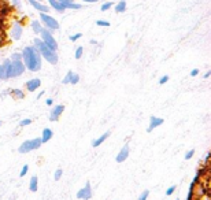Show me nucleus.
<instances>
[{
  "label": "nucleus",
  "mask_w": 211,
  "mask_h": 200,
  "mask_svg": "<svg viewBox=\"0 0 211 200\" xmlns=\"http://www.w3.org/2000/svg\"><path fill=\"white\" fill-rule=\"evenodd\" d=\"M63 7H65V10H81L82 5L78 4V3H66V4H63Z\"/></svg>",
  "instance_id": "obj_22"
},
{
  "label": "nucleus",
  "mask_w": 211,
  "mask_h": 200,
  "mask_svg": "<svg viewBox=\"0 0 211 200\" xmlns=\"http://www.w3.org/2000/svg\"><path fill=\"white\" fill-rule=\"evenodd\" d=\"M199 75V70L197 68H193V70L191 71V77H197Z\"/></svg>",
  "instance_id": "obj_41"
},
{
  "label": "nucleus",
  "mask_w": 211,
  "mask_h": 200,
  "mask_svg": "<svg viewBox=\"0 0 211 200\" xmlns=\"http://www.w3.org/2000/svg\"><path fill=\"white\" fill-rule=\"evenodd\" d=\"M90 197H92V188H90V182H86L84 188H81L77 192V199L89 200Z\"/></svg>",
  "instance_id": "obj_9"
},
{
  "label": "nucleus",
  "mask_w": 211,
  "mask_h": 200,
  "mask_svg": "<svg viewBox=\"0 0 211 200\" xmlns=\"http://www.w3.org/2000/svg\"><path fill=\"white\" fill-rule=\"evenodd\" d=\"M26 67L22 63V60H11V66H10V78H16L21 77L25 73Z\"/></svg>",
  "instance_id": "obj_6"
},
{
  "label": "nucleus",
  "mask_w": 211,
  "mask_h": 200,
  "mask_svg": "<svg viewBox=\"0 0 211 200\" xmlns=\"http://www.w3.org/2000/svg\"><path fill=\"white\" fill-rule=\"evenodd\" d=\"M78 82H79V74L73 73V77H71V79H70V84L76 85V84H78Z\"/></svg>",
  "instance_id": "obj_26"
},
{
  "label": "nucleus",
  "mask_w": 211,
  "mask_h": 200,
  "mask_svg": "<svg viewBox=\"0 0 211 200\" xmlns=\"http://www.w3.org/2000/svg\"><path fill=\"white\" fill-rule=\"evenodd\" d=\"M40 40L43 41V43L45 44L48 48H51L52 51H58V43H56V40L54 38L52 33L49 32V30H47L45 27H43V30H41V33H40Z\"/></svg>",
  "instance_id": "obj_5"
},
{
  "label": "nucleus",
  "mask_w": 211,
  "mask_h": 200,
  "mask_svg": "<svg viewBox=\"0 0 211 200\" xmlns=\"http://www.w3.org/2000/svg\"><path fill=\"white\" fill-rule=\"evenodd\" d=\"M23 34V27H22V23H19L18 21H14L12 25H11L10 29V37L12 38L14 41H19Z\"/></svg>",
  "instance_id": "obj_7"
},
{
  "label": "nucleus",
  "mask_w": 211,
  "mask_h": 200,
  "mask_svg": "<svg viewBox=\"0 0 211 200\" xmlns=\"http://www.w3.org/2000/svg\"><path fill=\"white\" fill-rule=\"evenodd\" d=\"M82 2H86V3H95V2H97V0H82Z\"/></svg>",
  "instance_id": "obj_47"
},
{
  "label": "nucleus",
  "mask_w": 211,
  "mask_h": 200,
  "mask_svg": "<svg viewBox=\"0 0 211 200\" xmlns=\"http://www.w3.org/2000/svg\"><path fill=\"white\" fill-rule=\"evenodd\" d=\"M22 63L25 65L26 70L29 71H40L41 66H43V58H41L40 52L37 51L34 45H27L22 49Z\"/></svg>",
  "instance_id": "obj_1"
},
{
  "label": "nucleus",
  "mask_w": 211,
  "mask_h": 200,
  "mask_svg": "<svg viewBox=\"0 0 211 200\" xmlns=\"http://www.w3.org/2000/svg\"><path fill=\"white\" fill-rule=\"evenodd\" d=\"M58 2L63 5V4H66V3H74V0H58Z\"/></svg>",
  "instance_id": "obj_43"
},
{
  "label": "nucleus",
  "mask_w": 211,
  "mask_h": 200,
  "mask_svg": "<svg viewBox=\"0 0 211 200\" xmlns=\"http://www.w3.org/2000/svg\"><path fill=\"white\" fill-rule=\"evenodd\" d=\"M45 103H47V106H52V104H54V100H52V99H47Z\"/></svg>",
  "instance_id": "obj_44"
},
{
  "label": "nucleus",
  "mask_w": 211,
  "mask_h": 200,
  "mask_svg": "<svg viewBox=\"0 0 211 200\" xmlns=\"http://www.w3.org/2000/svg\"><path fill=\"white\" fill-rule=\"evenodd\" d=\"M193 155H195V149H189L188 152L185 153V159H186V160H189V159H191Z\"/></svg>",
  "instance_id": "obj_36"
},
{
  "label": "nucleus",
  "mask_w": 211,
  "mask_h": 200,
  "mask_svg": "<svg viewBox=\"0 0 211 200\" xmlns=\"http://www.w3.org/2000/svg\"><path fill=\"white\" fill-rule=\"evenodd\" d=\"M167 81H169V75H163V77H160V79H159V84L164 85Z\"/></svg>",
  "instance_id": "obj_38"
},
{
  "label": "nucleus",
  "mask_w": 211,
  "mask_h": 200,
  "mask_svg": "<svg viewBox=\"0 0 211 200\" xmlns=\"http://www.w3.org/2000/svg\"><path fill=\"white\" fill-rule=\"evenodd\" d=\"M71 77H73V71H69L67 74H66V77L62 79V84H70V79H71Z\"/></svg>",
  "instance_id": "obj_25"
},
{
  "label": "nucleus",
  "mask_w": 211,
  "mask_h": 200,
  "mask_svg": "<svg viewBox=\"0 0 211 200\" xmlns=\"http://www.w3.org/2000/svg\"><path fill=\"white\" fill-rule=\"evenodd\" d=\"M41 139L40 137H36V139H32V140H26L23 141L18 148V152L19 153H29L32 151H36L41 147Z\"/></svg>",
  "instance_id": "obj_3"
},
{
  "label": "nucleus",
  "mask_w": 211,
  "mask_h": 200,
  "mask_svg": "<svg viewBox=\"0 0 211 200\" xmlns=\"http://www.w3.org/2000/svg\"><path fill=\"white\" fill-rule=\"evenodd\" d=\"M175 189H177V186H175V185H171L170 188H167V191H166V196H171V195L175 192Z\"/></svg>",
  "instance_id": "obj_31"
},
{
  "label": "nucleus",
  "mask_w": 211,
  "mask_h": 200,
  "mask_svg": "<svg viewBox=\"0 0 211 200\" xmlns=\"http://www.w3.org/2000/svg\"><path fill=\"white\" fill-rule=\"evenodd\" d=\"M211 75V71L210 70H208V71H206V73H204V78H208V77H210Z\"/></svg>",
  "instance_id": "obj_45"
},
{
  "label": "nucleus",
  "mask_w": 211,
  "mask_h": 200,
  "mask_svg": "<svg viewBox=\"0 0 211 200\" xmlns=\"http://www.w3.org/2000/svg\"><path fill=\"white\" fill-rule=\"evenodd\" d=\"M62 174H63L62 169H58V170H56V171H55V174H54V180H55V181L60 180V177H62Z\"/></svg>",
  "instance_id": "obj_33"
},
{
  "label": "nucleus",
  "mask_w": 211,
  "mask_h": 200,
  "mask_svg": "<svg viewBox=\"0 0 211 200\" xmlns=\"http://www.w3.org/2000/svg\"><path fill=\"white\" fill-rule=\"evenodd\" d=\"M129 153H130V148H129V144H125L122 148H121L119 152H118L117 158H115L117 163H123V162H125L126 159L129 158Z\"/></svg>",
  "instance_id": "obj_10"
},
{
  "label": "nucleus",
  "mask_w": 211,
  "mask_h": 200,
  "mask_svg": "<svg viewBox=\"0 0 211 200\" xmlns=\"http://www.w3.org/2000/svg\"><path fill=\"white\" fill-rule=\"evenodd\" d=\"M82 52H84V48H82L81 45L77 47V48H76V54H74V58H76V59H79V58L82 56Z\"/></svg>",
  "instance_id": "obj_24"
},
{
  "label": "nucleus",
  "mask_w": 211,
  "mask_h": 200,
  "mask_svg": "<svg viewBox=\"0 0 211 200\" xmlns=\"http://www.w3.org/2000/svg\"><path fill=\"white\" fill-rule=\"evenodd\" d=\"M34 47L37 48V51L40 52L41 58H44L48 63H51V65H56L58 63V59H59V58H58L56 51H52L51 48H48L40 38H34Z\"/></svg>",
  "instance_id": "obj_2"
},
{
  "label": "nucleus",
  "mask_w": 211,
  "mask_h": 200,
  "mask_svg": "<svg viewBox=\"0 0 211 200\" xmlns=\"http://www.w3.org/2000/svg\"><path fill=\"white\" fill-rule=\"evenodd\" d=\"M32 123V119L30 118H25V119H22L21 122H19V126H27Z\"/></svg>",
  "instance_id": "obj_34"
},
{
  "label": "nucleus",
  "mask_w": 211,
  "mask_h": 200,
  "mask_svg": "<svg viewBox=\"0 0 211 200\" xmlns=\"http://www.w3.org/2000/svg\"><path fill=\"white\" fill-rule=\"evenodd\" d=\"M10 11H11V8L8 7V5H3L2 8H0V16H3V18H5V16L10 14Z\"/></svg>",
  "instance_id": "obj_23"
},
{
  "label": "nucleus",
  "mask_w": 211,
  "mask_h": 200,
  "mask_svg": "<svg viewBox=\"0 0 211 200\" xmlns=\"http://www.w3.org/2000/svg\"><path fill=\"white\" fill-rule=\"evenodd\" d=\"M0 81H2V75H0Z\"/></svg>",
  "instance_id": "obj_51"
},
{
  "label": "nucleus",
  "mask_w": 211,
  "mask_h": 200,
  "mask_svg": "<svg viewBox=\"0 0 211 200\" xmlns=\"http://www.w3.org/2000/svg\"><path fill=\"white\" fill-rule=\"evenodd\" d=\"M27 171H29V166H27V164H25V166H22L21 173H19V177H25V175L27 174Z\"/></svg>",
  "instance_id": "obj_30"
},
{
  "label": "nucleus",
  "mask_w": 211,
  "mask_h": 200,
  "mask_svg": "<svg viewBox=\"0 0 211 200\" xmlns=\"http://www.w3.org/2000/svg\"><path fill=\"white\" fill-rule=\"evenodd\" d=\"M126 10V2L125 0H121L115 4V12H123Z\"/></svg>",
  "instance_id": "obj_21"
},
{
  "label": "nucleus",
  "mask_w": 211,
  "mask_h": 200,
  "mask_svg": "<svg viewBox=\"0 0 211 200\" xmlns=\"http://www.w3.org/2000/svg\"><path fill=\"white\" fill-rule=\"evenodd\" d=\"M163 122H164L163 118H159V117H155V115H152V117L149 118V126H148L147 132H148V133H151L153 129H156L158 126H160Z\"/></svg>",
  "instance_id": "obj_14"
},
{
  "label": "nucleus",
  "mask_w": 211,
  "mask_h": 200,
  "mask_svg": "<svg viewBox=\"0 0 211 200\" xmlns=\"http://www.w3.org/2000/svg\"><path fill=\"white\" fill-rule=\"evenodd\" d=\"M4 21H5V18H3V16H0V30L4 27Z\"/></svg>",
  "instance_id": "obj_42"
},
{
  "label": "nucleus",
  "mask_w": 211,
  "mask_h": 200,
  "mask_svg": "<svg viewBox=\"0 0 211 200\" xmlns=\"http://www.w3.org/2000/svg\"><path fill=\"white\" fill-rule=\"evenodd\" d=\"M29 2V4L32 5L33 8H36V10L38 11V12H49V7L47 4H44V3L41 2H37V0H27Z\"/></svg>",
  "instance_id": "obj_13"
},
{
  "label": "nucleus",
  "mask_w": 211,
  "mask_h": 200,
  "mask_svg": "<svg viewBox=\"0 0 211 200\" xmlns=\"http://www.w3.org/2000/svg\"><path fill=\"white\" fill-rule=\"evenodd\" d=\"M82 37V34L81 33H76V34H73V36H70V41H77V40H79V38Z\"/></svg>",
  "instance_id": "obj_35"
},
{
  "label": "nucleus",
  "mask_w": 211,
  "mask_h": 200,
  "mask_svg": "<svg viewBox=\"0 0 211 200\" xmlns=\"http://www.w3.org/2000/svg\"><path fill=\"white\" fill-rule=\"evenodd\" d=\"M112 7V2H107V3H104L103 5H101V11H107V10H110V8Z\"/></svg>",
  "instance_id": "obj_32"
},
{
  "label": "nucleus",
  "mask_w": 211,
  "mask_h": 200,
  "mask_svg": "<svg viewBox=\"0 0 211 200\" xmlns=\"http://www.w3.org/2000/svg\"><path fill=\"white\" fill-rule=\"evenodd\" d=\"M177 200H180V199H177Z\"/></svg>",
  "instance_id": "obj_52"
},
{
  "label": "nucleus",
  "mask_w": 211,
  "mask_h": 200,
  "mask_svg": "<svg viewBox=\"0 0 211 200\" xmlns=\"http://www.w3.org/2000/svg\"><path fill=\"white\" fill-rule=\"evenodd\" d=\"M30 27H32V30L36 33V34H40L41 30H43V25H41V22L37 21V19H33V21L30 22Z\"/></svg>",
  "instance_id": "obj_17"
},
{
  "label": "nucleus",
  "mask_w": 211,
  "mask_h": 200,
  "mask_svg": "<svg viewBox=\"0 0 211 200\" xmlns=\"http://www.w3.org/2000/svg\"><path fill=\"white\" fill-rule=\"evenodd\" d=\"M8 95H10V89H7V90H4V92H2V95H0V97H2V99H4V97H7Z\"/></svg>",
  "instance_id": "obj_40"
},
{
  "label": "nucleus",
  "mask_w": 211,
  "mask_h": 200,
  "mask_svg": "<svg viewBox=\"0 0 211 200\" xmlns=\"http://www.w3.org/2000/svg\"><path fill=\"white\" fill-rule=\"evenodd\" d=\"M43 96H44V92H40V93H38V95H37V99H41V97H43Z\"/></svg>",
  "instance_id": "obj_46"
},
{
  "label": "nucleus",
  "mask_w": 211,
  "mask_h": 200,
  "mask_svg": "<svg viewBox=\"0 0 211 200\" xmlns=\"http://www.w3.org/2000/svg\"><path fill=\"white\" fill-rule=\"evenodd\" d=\"M90 44H97V41H96L95 38H92V40H90Z\"/></svg>",
  "instance_id": "obj_48"
},
{
  "label": "nucleus",
  "mask_w": 211,
  "mask_h": 200,
  "mask_svg": "<svg viewBox=\"0 0 211 200\" xmlns=\"http://www.w3.org/2000/svg\"><path fill=\"white\" fill-rule=\"evenodd\" d=\"M0 126H2V121H0Z\"/></svg>",
  "instance_id": "obj_49"
},
{
  "label": "nucleus",
  "mask_w": 211,
  "mask_h": 200,
  "mask_svg": "<svg viewBox=\"0 0 211 200\" xmlns=\"http://www.w3.org/2000/svg\"><path fill=\"white\" fill-rule=\"evenodd\" d=\"M48 3H49V7H52L56 12H65V7L58 0H48Z\"/></svg>",
  "instance_id": "obj_18"
},
{
  "label": "nucleus",
  "mask_w": 211,
  "mask_h": 200,
  "mask_svg": "<svg viewBox=\"0 0 211 200\" xmlns=\"http://www.w3.org/2000/svg\"><path fill=\"white\" fill-rule=\"evenodd\" d=\"M37 2H43V0H37Z\"/></svg>",
  "instance_id": "obj_50"
},
{
  "label": "nucleus",
  "mask_w": 211,
  "mask_h": 200,
  "mask_svg": "<svg viewBox=\"0 0 211 200\" xmlns=\"http://www.w3.org/2000/svg\"><path fill=\"white\" fill-rule=\"evenodd\" d=\"M10 95L12 96L15 100H22V99H25V92L22 89H10Z\"/></svg>",
  "instance_id": "obj_19"
},
{
  "label": "nucleus",
  "mask_w": 211,
  "mask_h": 200,
  "mask_svg": "<svg viewBox=\"0 0 211 200\" xmlns=\"http://www.w3.org/2000/svg\"><path fill=\"white\" fill-rule=\"evenodd\" d=\"M12 7L19 10L21 8V0H12Z\"/></svg>",
  "instance_id": "obj_37"
},
{
  "label": "nucleus",
  "mask_w": 211,
  "mask_h": 200,
  "mask_svg": "<svg viewBox=\"0 0 211 200\" xmlns=\"http://www.w3.org/2000/svg\"><path fill=\"white\" fill-rule=\"evenodd\" d=\"M40 22L43 25V27H45L49 32H55V30H59V23L54 16L48 15L47 12H40Z\"/></svg>",
  "instance_id": "obj_4"
},
{
  "label": "nucleus",
  "mask_w": 211,
  "mask_h": 200,
  "mask_svg": "<svg viewBox=\"0 0 211 200\" xmlns=\"http://www.w3.org/2000/svg\"><path fill=\"white\" fill-rule=\"evenodd\" d=\"M210 158H211V152H207V153H206V158H204V166L208 167V162H210Z\"/></svg>",
  "instance_id": "obj_39"
},
{
  "label": "nucleus",
  "mask_w": 211,
  "mask_h": 200,
  "mask_svg": "<svg viewBox=\"0 0 211 200\" xmlns=\"http://www.w3.org/2000/svg\"><path fill=\"white\" fill-rule=\"evenodd\" d=\"M10 60H22V54L21 52H14V54L11 55Z\"/></svg>",
  "instance_id": "obj_29"
},
{
  "label": "nucleus",
  "mask_w": 211,
  "mask_h": 200,
  "mask_svg": "<svg viewBox=\"0 0 211 200\" xmlns=\"http://www.w3.org/2000/svg\"><path fill=\"white\" fill-rule=\"evenodd\" d=\"M148 196H149V191H148V189H145V191L141 192V195L139 196V199H137V200H147Z\"/></svg>",
  "instance_id": "obj_27"
},
{
  "label": "nucleus",
  "mask_w": 211,
  "mask_h": 200,
  "mask_svg": "<svg viewBox=\"0 0 211 200\" xmlns=\"http://www.w3.org/2000/svg\"><path fill=\"white\" fill-rule=\"evenodd\" d=\"M10 66H11L10 59H5L3 62V65H0V75H2V79H10Z\"/></svg>",
  "instance_id": "obj_11"
},
{
  "label": "nucleus",
  "mask_w": 211,
  "mask_h": 200,
  "mask_svg": "<svg viewBox=\"0 0 211 200\" xmlns=\"http://www.w3.org/2000/svg\"><path fill=\"white\" fill-rule=\"evenodd\" d=\"M37 188H38V178L36 175H33L29 181V189H30V192H36Z\"/></svg>",
  "instance_id": "obj_20"
},
{
  "label": "nucleus",
  "mask_w": 211,
  "mask_h": 200,
  "mask_svg": "<svg viewBox=\"0 0 211 200\" xmlns=\"http://www.w3.org/2000/svg\"><path fill=\"white\" fill-rule=\"evenodd\" d=\"M40 86H41V79L40 78H32L25 84V88H26L27 92H34V90H37Z\"/></svg>",
  "instance_id": "obj_12"
},
{
  "label": "nucleus",
  "mask_w": 211,
  "mask_h": 200,
  "mask_svg": "<svg viewBox=\"0 0 211 200\" xmlns=\"http://www.w3.org/2000/svg\"><path fill=\"white\" fill-rule=\"evenodd\" d=\"M108 137H110V132H106V133H103L101 136H99L97 139L93 140V141H92V147H93V148H97L99 145L103 144V142L106 141V140L108 139Z\"/></svg>",
  "instance_id": "obj_15"
},
{
  "label": "nucleus",
  "mask_w": 211,
  "mask_h": 200,
  "mask_svg": "<svg viewBox=\"0 0 211 200\" xmlns=\"http://www.w3.org/2000/svg\"><path fill=\"white\" fill-rule=\"evenodd\" d=\"M96 25H97V26H103V27H108L110 22L108 21H103V19H97V21H96Z\"/></svg>",
  "instance_id": "obj_28"
},
{
  "label": "nucleus",
  "mask_w": 211,
  "mask_h": 200,
  "mask_svg": "<svg viewBox=\"0 0 211 200\" xmlns=\"http://www.w3.org/2000/svg\"><path fill=\"white\" fill-rule=\"evenodd\" d=\"M65 111V106L63 104H58V106H54L49 111V121L51 122H56L58 119L60 118V115L63 114Z\"/></svg>",
  "instance_id": "obj_8"
},
{
  "label": "nucleus",
  "mask_w": 211,
  "mask_h": 200,
  "mask_svg": "<svg viewBox=\"0 0 211 200\" xmlns=\"http://www.w3.org/2000/svg\"><path fill=\"white\" fill-rule=\"evenodd\" d=\"M52 136H54V133H52V129H49V128H45L43 130V134H41V142L43 144H45V142H48L49 140L52 139Z\"/></svg>",
  "instance_id": "obj_16"
}]
</instances>
